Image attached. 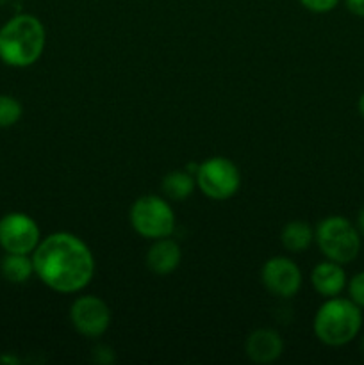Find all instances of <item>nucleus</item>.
I'll return each mask as SVG.
<instances>
[{
    "label": "nucleus",
    "mask_w": 364,
    "mask_h": 365,
    "mask_svg": "<svg viewBox=\"0 0 364 365\" xmlns=\"http://www.w3.org/2000/svg\"><path fill=\"white\" fill-rule=\"evenodd\" d=\"M34 274L54 292L75 294L91 284L95 257L89 246L70 232L41 237L32 252Z\"/></svg>",
    "instance_id": "f257e3e1"
},
{
    "label": "nucleus",
    "mask_w": 364,
    "mask_h": 365,
    "mask_svg": "<svg viewBox=\"0 0 364 365\" xmlns=\"http://www.w3.org/2000/svg\"><path fill=\"white\" fill-rule=\"evenodd\" d=\"M45 45V25L34 14H16L0 25V61L7 66H32L43 56Z\"/></svg>",
    "instance_id": "f03ea898"
},
{
    "label": "nucleus",
    "mask_w": 364,
    "mask_h": 365,
    "mask_svg": "<svg viewBox=\"0 0 364 365\" xmlns=\"http://www.w3.org/2000/svg\"><path fill=\"white\" fill-rule=\"evenodd\" d=\"M363 328V309L350 298H327L316 310L313 330L318 341L330 348L350 344Z\"/></svg>",
    "instance_id": "7ed1b4c3"
},
{
    "label": "nucleus",
    "mask_w": 364,
    "mask_h": 365,
    "mask_svg": "<svg viewBox=\"0 0 364 365\" xmlns=\"http://www.w3.org/2000/svg\"><path fill=\"white\" fill-rule=\"evenodd\" d=\"M314 241L325 259L343 266L359 257L363 245V237L355 225L343 216H328L321 220L314 230Z\"/></svg>",
    "instance_id": "20e7f679"
},
{
    "label": "nucleus",
    "mask_w": 364,
    "mask_h": 365,
    "mask_svg": "<svg viewBox=\"0 0 364 365\" xmlns=\"http://www.w3.org/2000/svg\"><path fill=\"white\" fill-rule=\"evenodd\" d=\"M132 228L141 237L156 241V239L171 237L175 232V212L168 203V198L157 195L139 196L128 212Z\"/></svg>",
    "instance_id": "39448f33"
},
{
    "label": "nucleus",
    "mask_w": 364,
    "mask_h": 365,
    "mask_svg": "<svg viewBox=\"0 0 364 365\" xmlns=\"http://www.w3.org/2000/svg\"><path fill=\"white\" fill-rule=\"evenodd\" d=\"M196 187L206 198L225 202L236 196L241 187V173L236 163L227 157H209L196 166Z\"/></svg>",
    "instance_id": "423d86ee"
},
{
    "label": "nucleus",
    "mask_w": 364,
    "mask_h": 365,
    "mask_svg": "<svg viewBox=\"0 0 364 365\" xmlns=\"http://www.w3.org/2000/svg\"><path fill=\"white\" fill-rule=\"evenodd\" d=\"M41 241V230L29 214L9 212L0 217V248L6 253L32 255Z\"/></svg>",
    "instance_id": "0eeeda50"
},
{
    "label": "nucleus",
    "mask_w": 364,
    "mask_h": 365,
    "mask_svg": "<svg viewBox=\"0 0 364 365\" xmlns=\"http://www.w3.org/2000/svg\"><path fill=\"white\" fill-rule=\"evenodd\" d=\"M70 321L82 337L98 339L109 330L111 309L102 298L93 294L79 296L70 309Z\"/></svg>",
    "instance_id": "6e6552de"
},
{
    "label": "nucleus",
    "mask_w": 364,
    "mask_h": 365,
    "mask_svg": "<svg viewBox=\"0 0 364 365\" xmlns=\"http://www.w3.org/2000/svg\"><path fill=\"white\" fill-rule=\"evenodd\" d=\"M261 282L270 294L289 299L302 287V271L289 257H271L263 264Z\"/></svg>",
    "instance_id": "1a4fd4ad"
},
{
    "label": "nucleus",
    "mask_w": 364,
    "mask_h": 365,
    "mask_svg": "<svg viewBox=\"0 0 364 365\" xmlns=\"http://www.w3.org/2000/svg\"><path fill=\"white\" fill-rule=\"evenodd\" d=\"M245 351L248 360H252L253 364H273L275 360L280 359L284 351V341L278 331L271 328H257L246 337Z\"/></svg>",
    "instance_id": "9d476101"
},
{
    "label": "nucleus",
    "mask_w": 364,
    "mask_h": 365,
    "mask_svg": "<svg viewBox=\"0 0 364 365\" xmlns=\"http://www.w3.org/2000/svg\"><path fill=\"white\" fill-rule=\"evenodd\" d=\"M310 284L321 298L327 299L341 296V292L346 289V284H348V277H346L343 264L323 260V262L314 266L313 273H310Z\"/></svg>",
    "instance_id": "9b49d317"
},
{
    "label": "nucleus",
    "mask_w": 364,
    "mask_h": 365,
    "mask_svg": "<svg viewBox=\"0 0 364 365\" xmlns=\"http://www.w3.org/2000/svg\"><path fill=\"white\" fill-rule=\"evenodd\" d=\"M146 267H148L152 273L161 274H171L178 266H181L182 260V250L178 246L177 241L170 237L156 239L152 242V246L146 252Z\"/></svg>",
    "instance_id": "f8f14e48"
},
{
    "label": "nucleus",
    "mask_w": 364,
    "mask_h": 365,
    "mask_svg": "<svg viewBox=\"0 0 364 365\" xmlns=\"http://www.w3.org/2000/svg\"><path fill=\"white\" fill-rule=\"evenodd\" d=\"M280 242L289 253H303L314 242V230L307 221L295 220L285 223L280 232Z\"/></svg>",
    "instance_id": "ddd939ff"
},
{
    "label": "nucleus",
    "mask_w": 364,
    "mask_h": 365,
    "mask_svg": "<svg viewBox=\"0 0 364 365\" xmlns=\"http://www.w3.org/2000/svg\"><path fill=\"white\" fill-rule=\"evenodd\" d=\"M0 273L4 280L9 284L21 285L31 280L34 274V262L32 255H21V253H6V257L0 262Z\"/></svg>",
    "instance_id": "4468645a"
},
{
    "label": "nucleus",
    "mask_w": 364,
    "mask_h": 365,
    "mask_svg": "<svg viewBox=\"0 0 364 365\" xmlns=\"http://www.w3.org/2000/svg\"><path fill=\"white\" fill-rule=\"evenodd\" d=\"M196 187V178L186 170H175L164 175L163 182H161V191L168 200L173 202H182L188 200L193 195Z\"/></svg>",
    "instance_id": "2eb2a0df"
},
{
    "label": "nucleus",
    "mask_w": 364,
    "mask_h": 365,
    "mask_svg": "<svg viewBox=\"0 0 364 365\" xmlns=\"http://www.w3.org/2000/svg\"><path fill=\"white\" fill-rule=\"evenodd\" d=\"M24 107L14 96L0 95V128H11L21 120Z\"/></svg>",
    "instance_id": "dca6fc26"
},
{
    "label": "nucleus",
    "mask_w": 364,
    "mask_h": 365,
    "mask_svg": "<svg viewBox=\"0 0 364 365\" xmlns=\"http://www.w3.org/2000/svg\"><path fill=\"white\" fill-rule=\"evenodd\" d=\"M346 291H348V298L364 310V271H359L350 278Z\"/></svg>",
    "instance_id": "f3484780"
},
{
    "label": "nucleus",
    "mask_w": 364,
    "mask_h": 365,
    "mask_svg": "<svg viewBox=\"0 0 364 365\" xmlns=\"http://www.w3.org/2000/svg\"><path fill=\"white\" fill-rule=\"evenodd\" d=\"M307 11L314 14H325V13H330L338 7V4L341 0H298Z\"/></svg>",
    "instance_id": "a211bd4d"
},
{
    "label": "nucleus",
    "mask_w": 364,
    "mask_h": 365,
    "mask_svg": "<svg viewBox=\"0 0 364 365\" xmlns=\"http://www.w3.org/2000/svg\"><path fill=\"white\" fill-rule=\"evenodd\" d=\"M348 9V13H352L353 16L364 18V0H343Z\"/></svg>",
    "instance_id": "6ab92c4d"
},
{
    "label": "nucleus",
    "mask_w": 364,
    "mask_h": 365,
    "mask_svg": "<svg viewBox=\"0 0 364 365\" xmlns=\"http://www.w3.org/2000/svg\"><path fill=\"white\" fill-rule=\"evenodd\" d=\"M355 227H357V230H359L360 237H364V207L359 210V214H357Z\"/></svg>",
    "instance_id": "aec40b11"
},
{
    "label": "nucleus",
    "mask_w": 364,
    "mask_h": 365,
    "mask_svg": "<svg viewBox=\"0 0 364 365\" xmlns=\"http://www.w3.org/2000/svg\"><path fill=\"white\" fill-rule=\"evenodd\" d=\"M18 364L20 362V360L16 359V356H9V355H6V356H0V364Z\"/></svg>",
    "instance_id": "412c9836"
},
{
    "label": "nucleus",
    "mask_w": 364,
    "mask_h": 365,
    "mask_svg": "<svg viewBox=\"0 0 364 365\" xmlns=\"http://www.w3.org/2000/svg\"><path fill=\"white\" fill-rule=\"evenodd\" d=\"M357 109H359V114L363 116V120H364V93L359 96V102H357Z\"/></svg>",
    "instance_id": "4be33fe9"
},
{
    "label": "nucleus",
    "mask_w": 364,
    "mask_h": 365,
    "mask_svg": "<svg viewBox=\"0 0 364 365\" xmlns=\"http://www.w3.org/2000/svg\"><path fill=\"white\" fill-rule=\"evenodd\" d=\"M360 348H363V353H364V335H363V341H360Z\"/></svg>",
    "instance_id": "5701e85b"
}]
</instances>
